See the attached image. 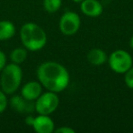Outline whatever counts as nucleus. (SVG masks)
Wrapping results in <instances>:
<instances>
[{
  "label": "nucleus",
  "instance_id": "1",
  "mask_svg": "<svg viewBox=\"0 0 133 133\" xmlns=\"http://www.w3.org/2000/svg\"><path fill=\"white\" fill-rule=\"evenodd\" d=\"M37 77L41 85L49 91L62 92L69 84V73L63 65L54 61H46L39 65Z\"/></svg>",
  "mask_w": 133,
  "mask_h": 133
},
{
  "label": "nucleus",
  "instance_id": "2",
  "mask_svg": "<svg viewBox=\"0 0 133 133\" xmlns=\"http://www.w3.org/2000/svg\"><path fill=\"white\" fill-rule=\"evenodd\" d=\"M20 39L24 48L29 51H38L48 42L45 30L37 24L32 22L26 23L21 26Z\"/></svg>",
  "mask_w": 133,
  "mask_h": 133
},
{
  "label": "nucleus",
  "instance_id": "3",
  "mask_svg": "<svg viewBox=\"0 0 133 133\" xmlns=\"http://www.w3.org/2000/svg\"><path fill=\"white\" fill-rule=\"evenodd\" d=\"M23 78V71L19 65L10 63L1 70L0 86L6 95H12L20 87Z\"/></svg>",
  "mask_w": 133,
  "mask_h": 133
},
{
  "label": "nucleus",
  "instance_id": "4",
  "mask_svg": "<svg viewBox=\"0 0 133 133\" xmlns=\"http://www.w3.org/2000/svg\"><path fill=\"white\" fill-rule=\"evenodd\" d=\"M108 62L111 70L118 74H124L133 66L131 55L123 49H118L112 52L108 58Z\"/></svg>",
  "mask_w": 133,
  "mask_h": 133
},
{
  "label": "nucleus",
  "instance_id": "5",
  "mask_svg": "<svg viewBox=\"0 0 133 133\" xmlns=\"http://www.w3.org/2000/svg\"><path fill=\"white\" fill-rule=\"evenodd\" d=\"M35 109L38 114L50 115L55 112L59 105L57 93L48 90L35 100Z\"/></svg>",
  "mask_w": 133,
  "mask_h": 133
},
{
  "label": "nucleus",
  "instance_id": "6",
  "mask_svg": "<svg viewBox=\"0 0 133 133\" xmlns=\"http://www.w3.org/2000/svg\"><path fill=\"white\" fill-rule=\"evenodd\" d=\"M80 17L76 12L66 11L59 20V30L66 36H73L80 28Z\"/></svg>",
  "mask_w": 133,
  "mask_h": 133
},
{
  "label": "nucleus",
  "instance_id": "7",
  "mask_svg": "<svg viewBox=\"0 0 133 133\" xmlns=\"http://www.w3.org/2000/svg\"><path fill=\"white\" fill-rule=\"evenodd\" d=\"M32 127L37 133H52L55 130V123L49 115L38 114L37 117H35Z\"/></svg>",
  "mask_w": 133,
  "mask_h": 133
},
{
  "label": "nucleus",
  "instance_id": "8",
  "mask_svg": "<svg viewBox=\"0 0 133 133\" xmlns=\"http://www.w3.org/2000/svg\"><path fill=\"white\" fill-rule=\"evenodd\" d=\"M10 106L16 112L18 113H32L36 111L35 102L26 99L19 95H14L10 98Z\"/></svg>",
  "mask_w": 133,
  "mask_h": 133
},
{
  "label": "nucleus",
  "instance_id": "9",
  "mask_svg": "<svg viewBox=\"0 0 133 133\" xmlns=\"http://www.w3.org/2000/svg\"><path fill=\"white\" fill-rule=\"evenodd\" d=\"M80 9L89 17H98L103 13V6L98 0H83L80 3Z\"/></svg>",
  "mask_w": 133,
  "mask_h": 133
},
{
  "label": "nucleus",
  "instance_id": "10",
  "mask_svg": "<svg viewBox=\"0 0 133 133\" xmlns=\"http://www.w3.org/2000/svg\"><path fill=\"white\" fill-rule=\"evenodd\" d=\"M42 88L39 81H28L21 89V96L30 101H35L42 94Z\"/></svg>",
  "mask_w": 133,
  "mask_h": 133
},
{
  "label": "nucleus",
  "instance_id": "11",
  "mask_svg": "<svg viewBox=\"0 0 133 133\" xmlns=\"http://www.w3.org/2000/svg\"><path fill=\"white\" fill-rule=\"evenodd\" d=\"M88 61L93 66H101L108 61V56L100 48H93L87 55Z\"/></svg>",
  "mask_w": 133,
  "mask_h": 133
},
{
  "label": "nucleus",
  "instance_id": "12",
  "mask_svg": "<svg viewBox=\"0 0 133 133\" xmlns=\"http://www.w3.org/2000/svg\"><path fill=\"white\" fill-rule=\"evenodd\" d=\"M16 34V26L11 21L0 20V41L12 38Z\"/></svg>",
  "mask_w": 133,
  "mask_h": 133
},
{
  "label": "nucleus",
  "instance_id": "13",
  "mask_svg": "<svg viewBox=\"0 0 133 133\" xmlns=\"http://www.w3.org/2000/svg\"><path fill=\"white\" fill-rule=\"evenodd\" d=\"M28 57V49L25 48H17L13 49L10 53V59L12 63L20 65Z\"/></svg>",
  "mask_w": 133,
  "mask_h": 133
},
{
  "label": "nucleus",
  "instance_id": "14",
  "mask_svg": "<svg viewBox=\"0 0 133 133\" xmlns=\"http://www.w3.org/2000/svg\"><path fill=\"white\" fill-rule=\"evenodd\" d=\"M62 6V0H44L43 6L48 13H55L58 11Z\"/></svg>",
  "mask_w": 133,
  "mask_h": 133
},
{
  "label": "nucleus",
  "instance_id": "15",
  "mask_svg": "<svg viewBox=\"0 0 133 133\" xmlns=\"http://www.w3.org/2000/svg\"><path fill=\"white\" fill-rule=\"evenodd\" d=\"M124 81L128 88L133 89V66L127 72L124 73Z\"/></svg>",
  "mask_w": 133,
  "mask_h": 133
},
{
  "label": "nucleus",
  "instance_id": "16",
  "mask_svg": "<svg viewBox=\"0 0 133 133\" xmlns=\"http://www.w3.org/2000/svg\"><path fill=\"white\" fill-rule=\"evenodd\" d=\"M8 105V100L6 98V94L1 89L0 90V114L3 113L6 109Z\"/></svg>",
  "mask_w": 133,
  "mask_h": 133
},
{
  "label": "nucleus",
  "instance_id": "17",
  "mask_svg": "<svg viewBox=\"0 0 133 133\" xmlns=\"http://www.w3.org/2000/svg\"><path fill=\"white\" fill-rule=\"evenodd\" d=\"M56 133H75V129H73L70 127H66V126H63L58 129H56L54 130Z\"/></svg>",
  "mask_w": 133,
  "mask_h": 133
},
{
  "label": "nucleus",
  "instance_id": "18",
  "mask_svg": "<svg viewBox=\"0 0 133 133\" xmlns=\"http://www.w3.org/2000/svg\"><path fill=\"white\" fill-rule=\"evenodd\" d=\"M6 65V57L4 52L2 50H0V72L4 69Z\"/></svg>",
  "mask_w": 133,
  "mask_h": 133
},
{
  "label": "nucleus",
  "instance_id": "19",
  "mask_svg": "<svg viewBox=\"0 0 133 133\" xmlns=\"http://www.w3.org/2000/svg\"><path fill=\"white\" fill-rule=\"evenodd\" d=\"M34 119H35V117H33L32 115H28L26 118V119H25V122H26V125L31 126L32 127V125H33V123H34Z\"/></svg>",
  "mask_w": 133,
  "mask_h": 133
},
{
  "label": "nucleus",
  "instance_id": "20",
  "mask_svg": "<svg viewBox=\"0 0 133 133\" xmlns=\"http://www.w3.org/2000/svg\"><path fill=\"white\" fill-rule=\"evenodd\" d=\"M129 46H130V48L133 49V36L131 37L130 40H129Z\"/></svg>",
  "mask_w": 133,
  "mask_h": 133
},
{
  "label": "nucleus",
  "instance_id": "21",
  "mask_svg": "<svg viewBox=\"0 0 133 133\" xmlns=\"http://www.w3.org/2000/svg\"><path fill=\"white\" fill-rule=\"evenodd\" d=\"M72 1H73V2H75V3H79V4H80L83 0H72Z\"/></svg>",
  "mask_w": 133,
  "mask_h": 133
}]
</instances>
